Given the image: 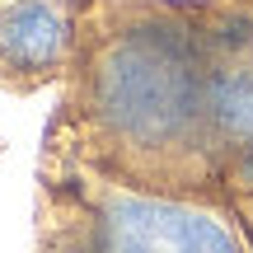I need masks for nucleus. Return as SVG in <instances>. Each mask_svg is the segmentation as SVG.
I'll return each instance as SVG.
<instances>
[{
  "instance_id": "obj_1",
  "label": "nucleus",
  "mask_w": 253,
  "mask_h": 253,
  "mask_svg": "<svg viewBox=\"0 0 253 253\" xmlns=\"http://www.w3.org/2000/svg\"><path fill=\"white\" fill-rule=\"evenodd\" d=\"M103 122L131 141H169L207 108V84L197 75V47L178 28H131L99 66L94 84Z\"/></svg>"
},
{
  "instance_id": "obj_2",
  "label": "nucleus",
  "mask_w": 253,
  "mask_h": 253,
  "mask_svg": "<svg viewBox=\"0 0 253 253\" xmlns=\"http://www.w3.org/2000/svg\"><path fill=\"white\" fill-rule=\"evenodd\" d=\"M108 253H239L211 216L169 202H113L103 220Z\"/></svg>"
},
{
  "instance_id": "obj_3",
  "label": "nucleus",
  "mask_w": 253,
  "mask_h": 253,
  "mask_svg": "<svg viewBox=\"0 0 253 253\" xmlns=\"http://www.w3.org/2000/svg\"><path fill=\"white\" fill-rule=\"evenodd\" d=\"M66 24L52 5L42 0H19L0 14V56L14 71H42L61 56Z\"/></svg>"
},
{
  "instance_id": "obj_5",
  "label": "nucleus",
  "mask_w": 253,
  "mask_h": 253,
  "mask_svg": "<svg viewBox=\"0 0 253 253\" xmlns=\"http://www.w3.org/2000/svg\"><path fill=\"white\" fill-rule=\"evenodd\" d=\"M244 183H249V188H253V160L244 164Z\"/></svg>"
},
{
  "instance_id": "obj_4",
  "label": "nucleus",
  "mask_w": 253,
  "mask_h": 253,
  "mask_svg": "<svg viewBox=\"0 0 253 253\" xmlns=\"http://www.w3.org/2000/svg\"><path fill=\"white\" fill-rule=\"evenodd\" d=\"M207 113L230 141H253V61L225 66L207 80Z\"/></svg>"
}]
</instances>
